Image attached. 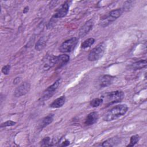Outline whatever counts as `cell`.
<instances>
[{
    "instance_id": "obj_1",
    "label": "cell",
    "mask_w": 147,
    "mask_h": 147,
    "mask_svg": "<svg viewBox=\"0 0 147 147\" xmlns=\"http://www.w3.org/2000/svg\"><path fill=\"white\" fill-rule=\"evenodd\" d=\"M128 107L126 104H121L113 107L107 111L103 115V119L105 121H111L115 120L126 114Z\"/></svg>"
},
{
    "instance_id": "obj_2",
    "label": "cell",
    "mask_w": 147,
    "mask_h": 147,
    "mask_svg": "<svg viewBox=\"0 0 147 147\" xmlns=\"http://www.w3.org/2000/svg\"><path fill=\"white\" fill-rule=\"evenodd\" d=\"M106 47V44L104 42L99 43L90 52L88 55V60L94 61L100 59L105 52Z\"/></svg>"
},
{
    "instance_id": "obj_3",
    "label": "cell",
    "mask_w": 147,
    "mask_h": 147,
    "mask_svg": "<svg viewBox=\"0 0 147 147\" xmlns=\"http://www.w3.org/2000/svg\"><path fill=\"white\" fill-rule=\"evenodd\" d=\"M61 82V79L59 78L52 85L49 86L47 89H45L43 93L42 94V95L40 97V100L41 102H44L49 99L50 98H51L56 92Z\"/></svg>"
},
{
    "instance_id": "obj_4",
    "label": "cell",
    "mask_w": 147,
    "mask_h": 147,
    "mask_svg": "<svg viewBox=\"0 0 147 147\" xmlns=\"http://www.w3.org/2000/svg\"><path fill=\"white\" fill-rule=\"evenodd\" d=\"M124 96L123 91L117 90L106 93L105 96H103L102 99L105 98L109 105H111L121 102L124 98Z\"/></svg>"
},
{
    "instance_id": "obj_5",
    "label": "cell",
    "mask_w": 147,
    "mask_h": 147,
    "mask_svg": "<svg viewBox=\"0 0 147 147\" xmlns=\"http://www.w3.org/2000/svg\"><path fill=\"white\" fill-rule=\"evenodd\" d=\"M78 42V39L76 37H72L70 39H68L64 42H63L59 50L61 52L63 53H67V52H71L72 51L76 45H77Z\"/></svg>"
},
{
    "instance_id": "obj_6",
    "label": "cell",
    "mask_w": 147,
    "mask_h": 147,
    "mask_svg": "<svg viewBox=\"0 0 147 147\" xmlns=\"http://www.w3.org/2000/svg\"><path fill=\"white\" fill-rule=\"evenodd\" d=\"M71 1H65L56 11V12L55 13V14L52 17L51 19L55 20L57 18H61L64 17H65L67 14L68 12L69 8V5Z\"/></svg>"
},
{
    "instance_id": "obj_7",
    "label": "cell",
    "mask_w": 147,
    "mask_h": 147,
    "mask_svg": "<svg viewBox=\"0 0 147 147\" xmlns=\"http://www.w3.org/2000/svg\"><path fill=\"white\" fill-rule=\"evenodd\" d=\"M30 89V84L28 82H24L18 86L14 91V96L20 97L26 94Z\"/></svg>"
},
{
    "instance_id": "obj_8",
    "label": "cell",
    "mask_w": 147,
    "mask_h": 147,
    "mask_svg": "<svg viewBox=\"0 0 147 147\" xmlns=\"http://www.w3.org/2000/svg\"><path fill=\"white\" fill-rule=\"evenodd\" d=\"M57 62V56L52 55L45 56V59L43 60V68L45 70H48L55 66Z\"/></svg>"
},
{
    "instance_id": "obj_9",
    "label": "cell",
    "mask_w": 147,
    "mask_h": 147,
    "mask_svg": "<svg viewBox=\"0 0 147 147\" xmlns=\"http://www.w3.org/2000/svg\"><path fill=\"white\" fill-rule=\"evenodd\" d=\"M94 26V21L92 19L87 21L80 29L79 32V37L82 38L84 37L86 34L88 33V32L92 29Z\"/></svg>"
},
{
    "instance_id": "obj_10",
    "label": "cell",
    "mask_w": 147,
    "mask_h": 147,
    "mask_svg": "<svg viewBox=\"0 0 147 147\" xmlns=\"http://www.w3.org/2000/svg\"><path fill=\"white\" fill-rule=\"evenodd\" d=\"M114 77L109 75H104L100 76L98 80V84L100 87H105L112 84Z\"/></svg>"
},
{
    "instance_id": "obj_11",
    "label": "cell",
    "mask_w": 147,
    "mask_h": 147,
    "mask_svg": "<svg viewBox=\"0 0 147 147\" xmlns=\"http://www.w3.org/2000/svg\"><path fill=\"white\" fill-rule=\"evenodd\" d=\"M99 118V114L96 111L89 113L85 118L84 124L86 126H90L96 123Z\"/></svg>"
},
{
    "instance_id": "obj_12",
    "label": "cell",
    "mask_w": 147,
    "mask_h": 147,
    "mask_svg": "<svg viewBox=\"0 0 147 147\" xmlns=\"http://www.w3.org/2000/svg\"><path fill=\"white\" fill-rule=\"evenodd\" d=\"M121 142V140L119 138L117 137H111L106 141H103L102 144L99 145L101 146H116Z\"/></svg>"
},
{
    "instance_id": "obj_13",
    "label": "cell",
    "mask_w": 147,
    "mask_h": 147,
    "mask_svg": "<svg viewBox=\"0 0 147 147\" xmlns=\"http://www.w3.org/2000/svg\"><path fill=\"white\" fill-rule=\"evenodd\" d=\"M69 60V56L67 55H60L57 56V68H60L67 64Z\"/></svg>"
},
{
    "instance_id": "obj_14",
    "label": "cell",
    "mask_w": 147,
    "mask_h": 147,
    "mask_svg": "<svg viewBox=\"0 0 147 147\" xmlns=\"http://www.w3.org/2000/svg\"><path fill=\"white\" fill-rule=\"evenodd\" d=\"M65 102V96H61L55 100L50 105V107L52 108H59L62 107Z\"/></svg>"
},
{
    "instance_id": "obj_15",
    "label": "cell",
    "mask_w": 147,
    "mask_h": 147,
    "mask_svg": "<svg viewBox=\"0 0 147 147\" xmlns=\"http://www.w3.org/2000/svg\"><path fill=\"white\" fill-rule=\"evenodd\" d=\"M47 42V38L45 36L41 37L37 41L35 45V49L40 51L42 50L45 47Z\"/></svg>"
},
{
    "instance_id": "obj_16",
    "label": "cell",
    "mask_w": 147,
    "mask_h": 147,
    "mask_svg": "<svg viewBox=\"0 0 147 147\" xmlns=\"http://www.w3.org/2000/svg\"><path fill=\"white\" fill-rule=\"evenodd\" d=\"M54 118V114H50L47 116L45 117L41 121V123H40V128L42 129V128L45 127V126L49 125L52 122Z\"/></svg>"
},
{
    "instance_id": "obj_17",
    "label": "cell",
    "mask_w": 147,
    "mask_h": 147,
    "mask_svg": "<svg viewBox=\"0 0 147 147\" xmlns=\"http://www.w3.org/2000/svg\"><path fill=\"white\" fill-rule=\"evenodd\" d=\"M146 64H147L146 60H141L133 63L130 65V67L133 70H138L146 68Z\"/></svg>"
},
{
    "instance_id": "obj_18",
    "label": "cell",
    "mask_w": 147,
    "mask_h": 147,
    "mask_svg": "<svg viewBox=\"0 0 147 147\" xmlns=\"http://www.w3.org/2000/svg\"><path fill=\"white\" fill-rule=\"evenodd\" d=\"M122 13H123V10L121 9H117L111 10L109 13V15L112 18H113L114 20H115L122 15Z\"/></svg>"
},
{
    "instance_id": "obj_19",
    "label": "cell",
    "mask_w": 147,
    "mask_h": 147,
    "mask_svg": "<svg viewBox=\"0 0 147 147\" xmlns=\"http://www.w3.org/2000/svg\"><path fill=\"white\" fill-rule=\"evenodd\" d=\"M95 42V39L94 38H89L84 40L81 44V48L82 49H86L90 47Z\"/></svg>"
},
{
    "instance_id": "obj_20",
    "label": "cell",
    "mask_w": 147,
    "mask_h": 147,
    "mask_svg": "<svg viewBox=\"0 0 147 147\" xmlns=\"http://www.w3.org/2000/svg\"><path fill=\"white\" fill-rule=\"evenodd\" d=\"M103 102L102 98H94L90 101V105L92 107H97L100 106Z\"/></svg>"
},
{
    "instance_id": "obj_21",
    "label": "cell",
    "mask_w": 147,
    "mask_h": 147,
    "mask_svg": "<svg viewBox=\"0 0 147 147\" xmlns=\"http://www.w3.org/2000/svg\"><path fill=\"white\" fill-rule=\"evenodd\" d=\"M140 140V137L138 135L136 134V135H134V136H132L131 137H130V142L129 144L127 145V146H134L136 144H137V142H138Z\"/></svg>"
},
{
    "instance_id": "obj_22",
    "label": "cell",
    "mask_w": 147,
    "mask_h": 147,
    "mask_svg": "<svg viewBox=\"0 0 147 147\" xmlns=\"http://www.w3.org/2000/svg\"><path fill=\"white\" fill-rule=\"evenodd\" d=\"M51 138L49 137H44L42 141H41V146H50L51 144Z\"/></svg>"
},
{
    "instance_id": "obj_23",
    "label": "cell",
    "mask_w": 147,
    "mask_h": 147,
    "mask_svg": "<svg viewBox=\"0 0 147 147\" xmlns=\"http://www.w3.org/2000/svg\"><path fill=\"white\" fill-rule=\"evenodd\" d=\"M16 124V122H14L11 120H8L5 122H3L1 124V127H5L8 126H13Z\"/></svg>"
},
{
    "instance_id": "obj_24",
    "label": "cell",
    "mask_w": 147,
    "mask_h": 147,
    "mask_svg": "<svg viewBox=\"0 0 147 147\" xmlns=\"http://www.w3.org/2000/svg\"><path fill=\"white\" fill-rule=\"evenodd\" d=\"M133 2V1H125L123 4V10H125V11L129 10L131 7Z\"/></svg>"
},
{
    "instance_id": "obj_25",
    "label": "cell",
    "mask_w": 147,
    "mask_h": 147,
    "mask_svg": "<svg viewBox=\"0 0 147 147\" xmlns=\"http://www.w3.org/2000/svg\"><path fill=\"white\" fill-rule=\"evenodd\" d=\"M10 65L9 64L5 65L2 68V72L4 75H8L10 72Z\"/></svg>"
},
{
    "instance_id": "obj_26",
    "label": "cell",
    "mask_w": 147,
    "mask_h": 147,
    "mask_svg": "<svg viewBox=\"0 0 147 147\" xmlns=\"http://www.w3.org/2000/svg\"><path fill=\"white\" fill-rule=\"evenodd\" d=\"M69 144H70L69 141L67 140H65L64 142H62V144L60 145V146H67L69 145Z\"/></svg>"
},
{
    "instance_id": "obj_27",
    "label": "cell",
    "mask_w": 147,
    "mask_h": 147,
    "mask_svg": "<svg viewBox=\"0 0 147 147\" xmlns=\"http://www.w3.org/2000/svg\"><path fill=\"white\" fill-rule=\"evenodd\" d=\"M20 80H21V78H20V77H17V78H15V79L14 80V81H13V83H14V84H17V83H19V82H20Z\"/></svg>"
},
{
    "instance_id": "obj_28",
    "label": "cell",
    "mask_w": 147,
    "mask_h": 147,
    "mask_svg": "<svg viewBox=\"0 0 147 147\" xmlns=\"http://www.w3.org/2000/svg\"><path fill=\"white\" fill-rule=\"evenodd\" d=\"M28 11H29V7H28V6H26V7L24 8V9L23 12H24V13H27Z\"/></svg>"
}]
</instances>
